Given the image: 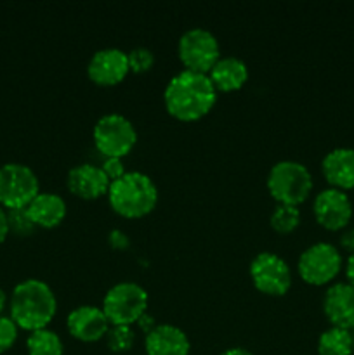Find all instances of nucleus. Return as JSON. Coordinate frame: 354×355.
<instances>
[{
  "instance_id": "obj_2",
  "label": "nucleus",
  "mask_w": 354,
  "mask_h": 355,
  "mask_svg": "<svg viewBox=\"0 0 354 355\" xmlns=\"http://www.w3.org/2000/svg\"><path fill=\"white\" fill-rule=\"evenodd\" d=\"M10 319L19 329H45L58 312V298L45 281L30 277L14 286L9 302Z\"/></svg>"
},
{
  "instance_id": "obj_3",
  "label": "nucleus",
  "mask_w": 354,
  "mask_h": 355,
  "mask_svg": "<svg viewBox=\"0 0 354 355\" xmlns=\"http://www.w3.org/2000/svg\"><path fill=\"white\" fill-rule=\"evenodd\" d=\"M108 201L120 217L141 218L155 210L158 203V187L146 173L127 172L110 184Z\"/></svg>"
},
{
  "instance_id": "obj_10",
  "label": "nucleus",
  "mask_w": 354,
  "mask_h": 355,
  "mask_svg": "<svg viewBox=\"0 0 354 355\" xmlns=\"http://www.w3.org/2000/svg\"><path fill=\"white\" fill-rule=\"evenodd\" d=\"M250 279L257 291L269 297H283L292 286V270L280 255L262 252L250 262Z\"/></svg>"
},
{
  "instance_id": "obj_31",
  "label": "nucleus",
  "mask_w": 354,
  "mask_h": 355,
  "mask_svg": "<svg viewBox=\"0 0 354 355\" xmlns=\"http://www.w3.org/2000/svg\"><path fill=\"white\" fill-rule=\"evenodd\" d=\"M7 236H9V224H7V210L3 207H0V243L6 241Z\"/></svg>"
},
{
  "instance_id": "obj_29",
  "label": "nucleus",
  "mask_w": 354,
  "mask_h": 355,
  "mask_svg": "<svg viewBox=\"0 0 354 355\" xmlns=\"http://www.w3.org/2000/svg\"><path fill=\"white\" fill-rule=\"evenodd\" d=\"M340 248L346 250L349 255H353L354 253V229H346V231L340 234Z\"/></svg>"
},
{
  "instance_id": "obj_25",
  "label": "nucleus",
  "mask_w": 354,
  "mask_h": 355,
  "mask_svg": "<svg viewBox=\"0 0 354 355\" xmlns=\"http://www.w3.org/2000/svg\"><path fill=\"white\" fill-rule=\"evenodd\" d=\"M127 55L130 71L139 73V75L149 71L153 68V64H155V54L148 47H135L130 52H127Z\"/></svg>"
},
{
  "instance_id": "obj_14",
  "label": "nucleus",
  "mask_w": 354,
  "mask_h": 355,
  "mask_svg": "<svg viewBox=\"0 0 354 355\" xmlns=\"http://www.w3.org/2000/svg\"><path fill=\"white\" fill-rule=\"evenodd\" d=\"M110 179L103 168L94 163H80L69 168L66 175V187L71 194L80 200H99L101 196L108 194L110 189Z\"/></svg>"
},
{
  "instance_id": "obj_33",
  "label": "nucleus",
  "mask_w": 354,
  "mask_h": 355,
  "mask_svg": "<svg viewBox=\"0 0 354 355\" xmlns=\"http://www.w3.org/2000/svg\"><path fill=\"white\" fill-rule=\"evenodd\" d=\"M221 355H255L250 352L248 349H243V347H231V349H226Z\"/></svg>"
},
{
  "instance_id": "obj_8",
  "label": "nucleus",
  "mask_w": 354,
  "mask_h": 355,
  "mask_svg": "<svg viewBox=\"0 0 354 355\" xmlns=\"http://www.w3.org/2000/svg\"><path fill=\"white\" fill-rule=\"evenodd\" d=\"M177 54L184 69L208 75L212 66L221 59V47L212 31L196 26L180 35L177 42Z\"/></svg>"
},
{
  "instance_id": "obj_18",
  "label": "nucleus",
  "mask_w": 354,
  "mask_h": 355,
  "mask_svg": "<svg viewBox=\"0 0 354 355\" xmlns=\"http://www.w3.org/2000/svg\"><path fill=\"white\" fill-rule=\"evenodd\" d=\"M208 78L217 94L235 92L242 89L248 80V66L236 55H221V59L208 71Z\"/></svg>"
},
{
  "instance_id": "obj_34",
  "label": "nucleus",
  "mask_w": 354,
  "mask_h": 355,
  "mask_svg": "<svg viewBox=\"0 0 354 355\" xmlns=\"http://www.w3.org/2000/svg\"><path fill=\"white\" fill-rule=\"evenodd\" d=\"M6 305H7V295H6V291H3L2 288H0V315H2V312H3V309H6Z\"/></svg>"
},
{
  "instance_id": "obj_7",
  "label": "nucleus",
  "mask_w": 354,
  "mask_h": 355,
  "mask_svg": "<svg viewBox=\"0 0 354 355\" xmlns=\"http://www.w3.org/2000/svg\"><path fill=\"white\" fill-rule=\"evenodd\" d=\"M40 193V182L24 163H3L0 166V207L6 210L26 208Z\"/></svg>"
},
{
  "instance_id": "obj_28",
  "label": "nucleus",
  "mask_w": 354,
  "mask_h": 355,
  "mask_svg": "<svg viewBox=\"0 0 354 355\" xmlns=\"http://www.w3.org/2000/svg\"><path fill=\"white\" fill-rule=\"evenodd\" d=\"M108 245L113 250H127L130 246V239H128L127 232H124L121 229H111L110 234H108Z\"/></svg>"
},
{
  "instance_id": "obj_13",
  "label": "nucleus",
  "mask_w": 354,
  "mask_h": 355,
  "mask_svg": "<svg viewBox=\"0 0 354 355\" xmlns=\"http://www.w3.org/2000/svg\"><path fill=\"white\" fill-rule=\"evenodd\" d=\"M66 328L75 340L83 343H94L104 338L110 329L103 309L94 305H80L73 309L66 318Z\"/></svg>"
},
{
  "instance_id": "obj_19",
  "label": "nucleus",
  "mask_w": 354,
  "mask_h": 355,
  "mask_svg": "<svg viewBox=\"0 0 354 355\" xmlns=\"http://www.w3.org/2000/svg\"><path fill=\"white\" fill-rule=\"evenodd\" d=\"M28 215L37 227H58L66 217V201L58 193H38L26 207Z\"/></svg>"
},
{
  "instance_id": "obj_5",
  "label": "nucleus",
  "mask_w": 354,
  "mask_h": 355,
  "mask_svg": "<svg viewBox=\"0 0 354 355\" xmlns=\"http://www.w3.org/2000/svg\"><path fill=\"white\" fill-rule=\"evenodd\" d=\"M101 309L110 326H134L148 312V293L141 284L121 281L106 291Z\"/></svg>"
},
{
  "instance_id": "obj_35",
  "label": "nucleus",
  "mask_w": 354,
  "mask_h": 355,
  "mask_svg": "<svg viewBox=\"0 0 354 355\" xmlns=\"http://www.w3.org/2000/svg\"><path fill=\"white\" fill-rule=\"evenodd\" d=\"M353 342H354V333H353Z\"/></svg>"
},
{
  "instance_id": "obj_16",
  "label": "nucleus",
  "mask_w": 354,
  "mask_h": 355,
  "mask_svg": "<svg viewBox=\"0 0 354 355\" xmlns=\"http://www.w3.org/2000/svg\"><path fill=\"white\" fill-rule=\"evenodd\" d=\"M148 355H189L191 342L186 333L174 324H156L144 335Z\"/></svg>"
},
{
  "instance_id": "obj_12",
  "label": "nucleus",
  "mask_w": 354,
  "mask_h": 355,
  "mask_svg": "<svg viewBox=\"0 0 354 355\" xmlns=\"http://www.w3.org/2000/svg\"><path fill=\"white\" fill-rule=\"evenodd\" d=\"M130 73L127 52L118 47L96 51L87 62V76L101 87H113Z\"/></svg>"
},
{
  "instance_id": "obj_6",
  "label": "nucleus",
  "mask_w": 354,
  "mask_h": 355,
  "mask_svg": "<svg viewBox=\"0 0 354 355\" xmlns=\"http://www.w3.org/2000/svg\"><path fill=\"white\" fill-rule=\"evenodd\" d=\"M94 146L104 158H124L137 142V130L120 113L103 114L92 130Z\"/></svg>"
},
{
  "instance_id": "obj_11",
  "label": "nucleus",
  "mask_w": 354,
  "mask_h": 355,
  "mask_svg": "<svg viewBox=\"0 0 354 355\" xmlns=\"http://www.w3.org/2000/svg\"><path fill=\"white\" fill-rule=\"evenodd\" d=\"M312 214L321 227L328 231H342L353 218V203L344 191L328 187L316 194Z\"/></svg>"
},
{
  "instance_id": "obj_27",
  "label": "nucleus",
  "mask_w": 354,
  "mask_h": 355,
  "mask_svg": "<svg viewBox=\"0 0 354 355\" xmlns=\"http://www.w3.org/2000/svg\"><path fill=\"white\" fill-rule=\"evenodd\" d=\"M99 166L103 168V172L106 173V177L110 179V182L120 179L121 175H125V173H127V170H125V165H124V159L121 158H104L103 163H101Z\"/></svg>"
},
{
  "instance_id": "obj_32",
  "label": "nucleus",
  "mask_w": 354,
  "mask_h": 355,
  "mask_svg": "<svg viewBox=\"0 0 354 355\" xmlns=\"http://www.w3.org/2000/svg\"><path fill=\"white\" fill-rule=\"evenodd\" d=\"M346 277H347V284H351V286L354 288V253L353 255H349V259H347L346 262Z\"/></svg>"
},
{
  "instance_id": "obj_22",
  "label": "nucleus",
  "mask_w": 354,
  "mask_h": 355,
  "mask_svg": "<svg viewBox=\"0 0 354 355\" xmlns=\"http://www.w3.org/2000/svg\"><path fill=\"white\" fill-rule=\"evenodd\" d=\"M301 224V210L292 205H276L269 217V225L278 234H290Z\"/></svg>"
},
{
  "instance_id": "obj_30",
  "label": "nucleus",
  "mask_w": 354,
  "mask_h": 355,
  "mask_svg": "<svg viewBox=\"0 0 354 355\" xmlns=\"http://www.w3.org/2000/svg\"><path fill=\"white\" fill-rule=\"evenodd\" d=\"M135 324H137V328L141 329L142 333H144V335H148L149 331H151L153 328H155V319H153V315H149L148 312H146L144 315H142L141 319H139L137 322H135Z\"/></svg>"
},
{
  "instance_id": "obj_20",
  "label": "nucleus",
  "mask_w": 354,
  "mask_h": 355,
  "mask_svg": "<svg viewBox=\"0 0 354 355\" xmlns=\"http://www.w3.org/2000/svg\"><path fill=\"white\" fill-rule=\"evenodd\" d=\"M316 349H318L319 355H353V333L347 331V329L330 326L328 329H325L319 335Z\"/></svg>"
},
{
  "instance_id": "obj_1",
  "label": "nucleus",
  "mask_w": 354,
  "mask_h": 355,
  "mask_svg": "<svg viewBox=\"0 0 354 355\" xmlns=\"http://www.w3.org/2000/svg\"><path fill=\"white\" fill-rule=\"evenodd\" d=\"M217 90L205 73L183 69L174 75L163 90V103L170 116L179 121H196L210 113Z\"/></svg>"
},
{
  "instance_id": "obj_26",
  "label": "nucleus",
  "mask_w": 354,
  "mask_h": 355,
  "mask_svg": "<svg viewBox=\"0 0 354 355\" xmlns=\"http://www.w3.org/2000/svg\"><path fill=\"white\" fill-rule=\"evenodd\" d=\"M17 331L19 328L10 319V315H0V354L12 349L17 340Z\"/></svg>"
},
{
  "instance_id": "obj_4",
  "label": "nucleus",
  "mask_w": 354,
  "mask_h": 355,
  "mask_svg": "<svg viewBox=\"0 0 354 355\" xmlns=\"http://www.w3.org/2000/svg\"><path fill=\"white\" fill-rule=\"evenodd\" d=\"M267 191L278 205L298 207L312 191V175L307 166L295 159H281L271 166L266 179Z\"/></svg>"
},
{
  "instance_id": "obj_9",
  "label": "nucleus",
  "mask_w": 354,
  "mask_h": 355,
  "mask_svg": "<svg viewBox=\"0 0 354 355\" xmlns=\"http://www.w3.org/2000/svg\"><path fill=\"white\" fill-rule=\"evenodd\" d=\"M342 269V255L332 243L319 241L307 246L301 253L297 262V272L302 281L312 286L328 284L339 276Z\"/></svg>"
},
{
  "instance_id": "obj_15",
  "label": "nucleus",
  "mask_w": 354,
  "mask_h": 355,
  "mask_svg": "<svg viewBox=\"0 0 354 355\" xmlns=\"http://www.w3.org/2000/svg\"><path fill=\"white\" fill-rule=\"evenodd\" d=\"M323 312L333 328L354 331V288L335 283L323 295Z\"/></svg>"
},
{
  "instance_id": "obj_24",
  "label": "nucleus",
  "mask_w": 354,
  "mask_h": 355,
  "mask_svg": "<svg viewBox=\"0 0 354 355\" xmlns=\"http://www.w3.org/2000/svg\"><path fill=\"white\" fill-rule=\"evenodd\" d=\"M7 224H9V232H14L16 236H30L37 229V225L28 215L26 208L7 210Z\"/></svg>"
},
{
  "instance_id": "obj_23",
  "label": "nucleus",
  "mask_w": 354,
  "mask_h": 355,
  "mask_svg": "<svg viewBox=\"0 0 354 355\" xmlns=\"http://www.w3.org/2000/svg\"><path fill=\"white\" fill-rule=\"evenodd\" d=\"M104 342L110 352L125 354L132 350L135 343L134 326H110L108 333L104 335Z\"/></svg>"
},
{
  "instance_id": "obj_21",
  "label": "nucleus",
  "mask_w": 354,
  "mask_h": 355,
  "mask_svg": "<svg viewBox=\"0 0 354 355\" xmlns=\"http://www.w3.org/2000/svg\"><path fill=\"white\" fill-rule=\"evenodd\" d=\"M28 355H62L65 354V343L61 336L52 329H38L31 331L26 338Z\"/></svg>"
},
{
  "instance_id": "obj_17",
  "label": "nucleus",
  "mask_w": 354,
  "mask_h": 355,
  "mask_svg": "<svg viewBox=\"0 0 354 355\" xmlns=\"http://www.w3.org/2000/svg\"><path fill=\"white\" fill-rule=\"evenodd\" d=\"M321 172L333 189H340L344 193L347 189H354V149L337 148L326 153L321 162Z\"/></svg>"
}]
</instances>
